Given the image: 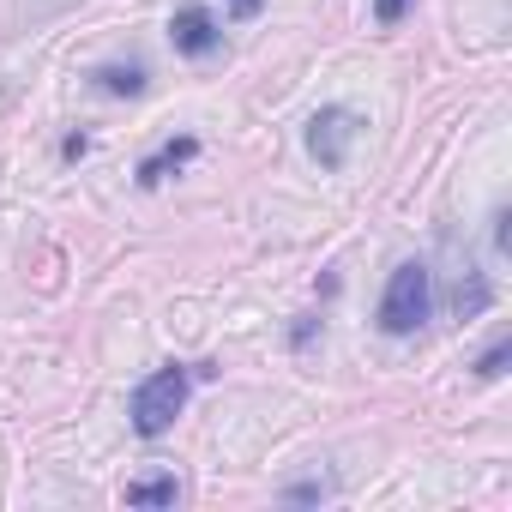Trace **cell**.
Returning <instances> with one entry per match:
<instances>
[{
  "label": "cell",
  "mask_w": 512,
  "mask_h": 512,
  "mask_svg": "<svg viewBox=\"0 0 512 512\" xmlns=\"http://www.w3.org/2000/svg\"><path fill=\"white\" fill-rule=\"evenodd\" d=\"M326 494H332L326 482H296V488H290V500H326Z\"/></svg>",
  "instance_id": "11"
},
{
  "label": "cell",
  "mask_w": 512,
  "mask_h": 512,
  "mask_svg": "<svg viewBox=\"0 0 512 512\" xmlns=\"http://www.w3.org/2000/svg\"><path fill=\"white\" fill-rule=\"evenodd\" d=\"M235 13H260V0H235Z\"/></svg>",
  "instance_id": "12"
},
{
  "label": "cell",
  "mask_w": 512,
  "mask_h": 512,
  "mask_svg": "<svg viewBox=\"0 0 512 512\" xmlns=\"http://www.w3.org/2000/svg\"><path fill=\"white\" fill-rule=\"evenodd\" d=\"M404 13H410V0H374V19L380 25H398Z\"/></svg>",
  "instance_id": "10"
},
{
  "label": "cell",
  "mask_w": 512,
  "mask_h": 512,
  "mask_svg": "<svg viewBox=\"0 0 512 512\" xmlns=\"http://www.w3.org/2000/svg\"><path fill=\"white\" fill-rule=\"evenodd\" d=\"M187 386H193V374H187L181 362H169V368L145 374V380L133 386V404H127V416H133V434H145V440L169 434V428H175V416L187 410Z\"/></svg>",
  "instance_id": "1"
},
{
  "label": "cell",
  "mask_w": 512,
  "mask_h": 512,
  "mask_svg": "<svg viewBox=\"0 0 512 512\" xmlns=\"http://www.w3.org/2000/svg\"><path fill=\"white\" fill-rule=\"evenodd\" d=\"M175 500H181L175 476H139V482H127V506H175Z\"/></svg>",
  "instance_id": "7"
},
{
  "label": "cell",
  "mask_w": 512,
  "mask_h": 512,
  "mask_svg": "<svg viewBox=\"0 0 512 512\" xmlns=\"http://www.w3.org/2000/svg\"><path fill=\"white\" fill-rule=\"evenodd\" d=\"M193 157H199V139H193V133H181V139L157 145V151H151V157L139 163V187H163V181H169L175 169H187Z\"/></svg>",
  "instance_id": "5"
},
{
  "label": "cell",
  "mask_w": 512,
  "mask_h": 512,
  "mask_svg": "<svg viewBox=\"0 0 512 512\" xmlns=\"http://www.w3.org/2000/svg\"><path fill=\"white\" fill-rule=\"evenodd\" d=\"M428 308H434V278H428L422 260H404V266L386 278V296H380V332L410 338V332L428 320Z\"/></svg>",
  "instance_id": "2"
},
{
  "label": "cell",
  "mask_w": 512,
  "mask_h": 512,
  "mask_svg": "<svg viewBox=\"0 0 512 512\" xmlns=\"http://www.w3.org/2000/svg\"><path fill=\"white\" fill-rule=\"evenodd\" d=\"M97 85H103L109 97H139V91H145V67H139V61H127V67H121V61H115V67H97Z\"/></svg>",
  "instance_id": "8"
},
{
  "label": "cell",
  "mask_w": 512,
  "mask_h": 512,
  "mask_svg": "<svg viewBox=\"0 0 512 512\" xmlns=\"http://www.w3.org/2000/svg\"><path fill=\"white\" fill-rule=\"evenodd\" d=\"M350 145H356V115L350 109H320L308 121V151L320 169H344L350 163Z\"/></svg>",
  "instance_id": "3"
},
{
  "label": "cell",
  "mask_w": 512,
  "mask_h": 512,
  "mask_svg": "<svg viewBox=\"0 0 512 512\" xmlns=\"http://www.w3.org/2000/svg\"><path fill=\"white\" fill-rule=\"evenodd\" d=\"M506 362H512V338H494V344L476 356V374H482V380H500V374H506Z\"/></svg>",
  "instance_id": "9"
},
{
  "label": "cell",
  "mask_w": 512,
  "mask_h": 512,
  "mask_svg": "<svg viewBox=\"0 0 512 512\" xmlns=\"http://www.w3.org/2000/svg\"><path fill=\"white\" fill-rule=\"evenodd\" d=\"M169 43H175V55H193V61H205V55H217L223 31H217L211 7L187 0V7H175V19H169Z\"/></svg>",
  "instance_id": "4"
},
{
  "label": "cell",
  "mask_w": 512,
  "mask_h": 512,
  "mask_svg": "<svg viewBox=\"0 0 512 512\" xmlns=\"http://www.w3.org/2000/svg\"><path fill=\"white\" fill-rule=\"evenodd\" d=\"M488 302H494L488 278H482L476 266H464L458 284H452V314H458V320H476V314H488Z\"/></svg>",
  "instance_id": "6"
}]
</instances>
